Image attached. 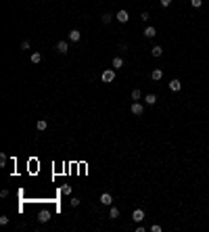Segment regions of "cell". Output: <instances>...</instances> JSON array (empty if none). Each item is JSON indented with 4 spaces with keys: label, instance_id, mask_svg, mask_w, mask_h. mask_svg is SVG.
Segmentation results:
<instances>
[{
    "label": "cell",
    "instance_id": "obj_10",
    "mask_svg": "<svg viewBox=\"0 0 209 232\" xmlns=\"http://www.w3.org/2000/svg\"><path fill=\"white\" fill-rule=\"evenodd\" d=\"M151 78L157 82V80H161L163 78V71H161V69H153V73H151Z\"/></svg>",
    "mask_w": 209,
    "mask_h": 232
},
{
    "label": "cell",
    "instance_id": "obj_3",
    "mask_svg": "<svg viewBox=\"0 0 209 232\" xmlns=\"http://www.w3.org/2000/svg\"><path fill=\"white\" fill-rule=\"evenodd\" d=\"M101 203L111 207V205H113V195H111V192H103V195H101Z\"/></svg>",
    "mask_w": 209,
    "mask_h": 232
},
{
    "label": "cell",
    "instance_id": "obj_18",
    "mask_svg": "<svg viewBox=\"0 0 209 232\" xmlns=\"http://www.w3.org/2000/svg\"><path fill=\"white\" fill-rule=\"evenodd\" d=\"M46 126H48V124H46V119H40V121L36 124V128H38L40 132H42V130H46Z\"/></svg>",
    "mask_w": 209,
    "mask_h": 232
},
{
    "label": "cell",
    "instance_id": "obj_11",
    "mask_svg": "<svg viewBox=\"0 0 209 232\" xmlns=\"http://www.w3.org/2000/svg\"><path fill=\"white\" fill-rule=\"evenodd\" d=\"M109 218H113V220H117V218H119V209H117V207H113V205H111V211H109Z\"/></svg>",
    "mask_w": 209,
    "mask_h": 232
},
{
    "label": "cell",
    "instance_id": "obj_1",
    "mask_svg": "<svg viewBox=\"0 0 209 232\" xmlns=\"http://www.w3.org/2000/svg\"><path fill=\"white\" fill-rule=\"evenodd\" d=\"M115 80V69H105V71H103V82H113Z\"/></svg>",
    "mask_w": 209,
    "mask_h": 232
},
{
    "label": "cell",
    "instance_id": "obj_7",
    "mask_svg": "<svg viewBox=\"0 0 209 232\" xmlns=\"http://www.w3.org/2000/svg\"><path fill=\"white\" fill-rule=\"evenodd\" d=\"M80 38H82L80 29H71V32H69V40H71V42H80Z\"/></svg>",
    "mask_w": 209,
    "mask_h": 232
},
{
    "label": "cell",
    "instance_id": "obj_17",
    "mask_svg": "<svg viewBox=\"0 0 209 232\" xmlns=\"http://www.w3.org/2000/svg\"><path fill=\"white\" fill-rule=\"evenodd\" d=\"M38 220H40V222H48V220H50V213H48V211H42Z\"/></svg>",
    "mask_w": 209,
    "mask_h": 232
},
{
    "label": "cell",
    "instance_id": "obj_21",
    "mask_svg": "<svg viewBox=\"0 0 209 232\" xmlns=\"http://www.w3.org/2000/svg\"><path fill=\"white\" fill-rule=\"evenodd\" d=\"M69 192H71V186H69V184H65V186H63V195H69Z\"/></svg>",
    "mask_w": 209,
    "mask_h": 232
},
{
    "label": "cell",
    "instance_id": "obj_9",
    "mask_svg": "<svg viewBox=\"0 0 209 232\" xmlns=\"http://www.w3.org/2000/svg\"><path fill=\"white\" fill-rule=\"evenodd\" d=\"M182 88V84H180V80H172L169 82V90H174V92H178Z\"/></svg>",
    "mask_w": 209,
    "mask_h": 232
},
{
    "label": "cell",
    "instance_id": "obj_24",
    "mask_svg": "<svg viewBox=\"0 0 209 232\" xmlns=\"http://www.w3.org/2000/svg\"><path fill=\"white\" fill-rule=\"evenodd\" d=\"M80 205V199H71V207H78Z\"/></svg>",
    "mask_w": 209,
    "mask_h": 232
},
{
    "label": "cell",
    "instance_id": "obj_20",
    "mask_svg": "<svg viewBox=\"0 0 209 232\" xmlns=\"http://www.w3.org/2000/svg\"><path fill=\"white\" fill-rule=\"evenodd\" d=\"M190 4H192V6H195V9H199V6H201V4H203V0H190Z\"/></svg>",
    "mask_w": 209,
    "mask_h": 232
},
{
    "label": "cell",
    "instance_id": "obj_15",
    "mask_svg": "<svg viewBox=\"0 0 209 232\" xmlns=\"http://www.w3.org/2000/svg\"><path fill=\"white\" fill-rule=\"evenodd\" d=\"M40 61H42V55H40V52H32V63H36V65H38Z\"/></svg>",
    "mask_w": 209,
    "mask_h": 232
},
{
    "label": "cell",
    "instance_id": "obj_12",
    "mask_svg": "<svg viewBox=\"0 0 209 232\" xmlns=\"http://www.w3.org/2000/svg\"><path fill=\"white\" fill-rule=\"evenodd\" d=\"M153 57H161V55H163V48H161V46H153Z\"/></svg>",
    "mask_w": 209,
    "mask_h": 232
},
{
    "label": "cell",
    "instance_id": "obj_19",
    "mask_svg": "<svg viewBox=\"0 0 209 232\" xmlns=\"http://www.w3.org/2000/svg\"><path fill=\"white\" fill-rule=\"evenodd\" d=\"M101 19H103V23H111V19H113V15H111V13H105V15H103Z\"/></svg>",
    "mask_w": 209,
    "mask_h": 232
},
{
    "label": "cell",
    "instance_id": "obj_6",
    "mask_svg": "<svg viewBox=\"0 0 209 232\" xmlns=\"http://www.w3.org/2000/svg\"><path fill=\"white\" fill-rule=\"evenodd\" d=\"M132 220H134V222H142V220H144V211H142V209H134Z\"/></svg>",
    "mask_w": 209,
    "mask_h": 232
},
{
    "label": "cell",
    "instance_id": "obj_5",
    "mask_svg": "<svg viewBox=\"0 0 209 232\" xmlns=\"http://www.w3.org/2000/svg\"><path fill=\"white\" fill-rule=\"evenodd\" d=\"M130 111H132L134 115H142V113H144V107H142L140 103H134V105L130 107Z\"/></svg>",
    "mask_w": 209,
    "mask_h": 232
},
{
    "label": "cell",
    "instance_id": "obj_13",
    "mask_svg": "<svg viewBox=\"0 0 209 232\" xmlns=\"http://www.w3.org/2000/svg\"><path fill=\"white\" fill-rule=\"evenodd\" d=\"M155 34H157L155 27H147V29H144V36H147V38H155Z\"/></svg>",
    "mask_w": 209,
    "mask_h": 232
},
{
    "label": "cell",
    "instance_id": "obj_2",
    "mask_svg": "<svg viewBox=\"0 0 209 232\" xmlns=\"http://www.w3.org/2000/svg\"><path fill=\"white\" fill-rule=\"evenodd\" d=\"M115 17H117V21H119V23H128V21H130V13H128V11H124V9H121V11H117V15H115Z\"/></svg>",
    "mask_w": 209,
    "mask_h": 232
},
{
    "label": "cell",
    "instance_id": "obj_8",
    "mask_svg": "<svg viewBox=\"0 0 209 232\" xmlns=\"http://www.w3.org/2000/svg\"><path fill=\"white\" fill-rule=\"evenodd\" d=\"M124 67V59L121 57H113V69H121Z\"/></svg>",
    "mask_w": 209,
    "mask_h": 232
},
{
    "label": "cell",
    "instance_id": "obj_4",
    "mask_svg": "<svg viewBox=\"0 0 209 232\" xmlns=\"http://www.w3.org/2000/svg\"><path fill=\"white\" fill-rule=\"evenodd\" d=\"M57 50H59L61 55H67V52H69V44H67L65 40H61V42H57Z\"/></svg>",
    "mask_w": 209,
    "mask_h": 232
},
{
    "label": "cell",
    "instance_id": "obj_22",
    "mask_svg": "<svg viewBox=\"0 0 209 232\" xmlns=\"http://www.w3.org/2000/svg\"><path fill=\"white\" fill-rule=\"evenodd\" d=\"M21 48H23V50H29V42H27V40L21 42Z\"/></svg>",
    "mask_w": 209,
    "mask_h": 232
},
{
    "label": "cell",
    "instance_id": "obj_16",
    "mask_svg": "<svg viewBox=\"0 0 209 232\" xmlns=\"http://www.w3.org/2000/svg\"><path fill=\"white\" fill-rule=\"evenodd\" d=\"M144 101H147V105H155V103H157V96H155V94H147Z\"/></svg>",
    "mask_w": 209,
    "mask_h": 232
},
{
    "label": "cell",
    "instance_id": "obj_14",
    "mask_svg": "<svg viewBox=\"0 0 209 232\" xmlns=\"http://www.w3.org/2000/svg\"><path fill=\"white\" fill-rule=\"evenodd\" d=\"M140 98H142V92H140V90L136 88V90L132 92V101H140Z\"/></svg>",
    "mask_w": 209,
    "mask_h": 232
},
{
    "label": "cell",
    "instance_id": "obj_23",
    "mask_svg": "<svg viewBox=\"0 0 209 232\" xmlns=\"http://www.w3.org/2000/svg\"><path fill=\"white\" fill-rule=\"evenodd\" d=\"M169 4H172V0H161V6H163V9L169 6Z\"/></svg>",
    "mask_w": 209,
    "mask_h": 232
}]
</instances>
